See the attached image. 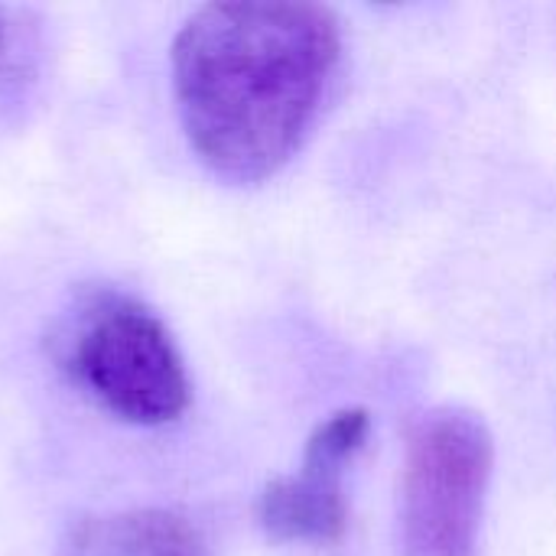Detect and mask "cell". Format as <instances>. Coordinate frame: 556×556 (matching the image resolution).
Here are the masks:
<instances>
[{
    "label": "cell",
    "instance_id": "cell-1",
    "mask_svg": "<svg viewBox=\"0 0 556 556\" xmlns=\"http://www.w3.org/2000/svg\"><path fill=\"white\" fill-rule=\"evenodd\" d=\"M339 52V20L319 3L199 7L173 42L176 104L199 160L238 186L274 176L300 150Z\"/></svg>",
    "mask_w": 556,
    "mask_h": 556
},
{
    "label": "cell",
    "instance_id": "cell-2",
    "mask_svg": "<svg viewBox=\"0 0 556 556\" xmlns=\"http://www.w3.org/2000/svg\"><path fill=\"white\" fill-rule=\"evenodd\" d=\"M59 362L104 410L163 427L189 407V375L163 323L121 293H91L59 332Z\"/></svg>",
    "mask_w": 556,
    "mask_h": 556
},
{
    "label": "cell",
    "instance_id": "cell-3",
    "mask_svg": "<svg viewBox=\"0 0 556 556\" xmlns=\"http://www.w3.org/2000/svg\"><path fill=\"white\" fill-rule=\"evenodd\" d=\"M495 443L479 414L430 410L410 433L401 479V556H472Z\"/></svg>",
    "mask_w": 556,
    "mask_h": 556
},
{
    "label": "cell",
    "instance_id": "cell-4",
    "mask_svg": "<svg viewBox=\"0 0 556 556\" xmlns=\"http://www.w3.org/2000/svg\"><path fill=\"white\" fill-rule=\"evenodd\" d=\"M371 417L362 407L332 414L306 443L300 476L277 479L257 502V521L274 541L336 544L345 534L342 472L362 453Z\"/></svg>",
    "mask_w": 556,
    "mask_h": 556
},
{
    "label": "cell",
    "instance_id": "cell-5",
    "mask_svg": "<svg viewBox=\"0 0 556 556\" xmlns=\"http://www.w3.org/2000/svg\"><path fill=\"white\" fill-rule=\"evenodd\" d=\"M59 556H199V551L182 518L140 508L81 518L65 534Z\"/></svg>",
    "mask_w": 556,
    "mask_h": 556
},
{
    "label": "cell",
    "instance_id": "cell-6",
    "mask_svg": "<svg viewBox=\"0 0 556 556\" xmlns=\"http://www.w3.org/2000/svg\"><path fill=\"white\" fill-rule=\"evenodd\" d=\"M3 49H7V33H3V23H0V55H3Z\"/></svg>",
    "mask_w": 556,
    "mask_h": 556
}]
</instances>
